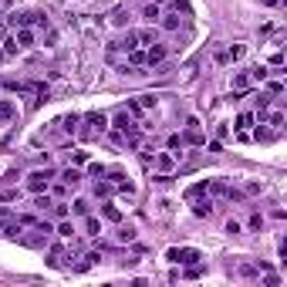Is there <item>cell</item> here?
<instances>
[{"label": "cell", "instance_id": "6da1fadb", "mask_svg": "<svg viewBox=\"0 0 287 287\" xmlns=\"http://www.w3.org/2000/svg\"><path fill=\"white\" fill-rule=\"evenodd\" d=\"M78 125H81V129H78L75 135L88 142V139H98V135L108 132V115H105V111H88V115L78 119Z\"/></svg>", "mask_w": 287, "mask_h": 287}, {"label": "cell", "instance_id": "7a4b0ae2", "mask_svg": "<svg viewBox=\"0 0 287 287\" xmlns=\"http://www.w3.org/2000/svg\"><path fill=\"white\" fill-rule=\"evenodd\" d=\"M7 24H11V31H17V27H34V31L51 27L44 11H14V14H7Z\"/></svg>", "mask_w": 287, "mask_h": 287}, {"label": "cell", "instance_id": "3957f363", "mask_svg": "<svg viewBox=\"0 0 287 287\" xmlns=\"http://www.w3.org/2000/svg\"><path fill=\"white\" fill-rule=\"evenodd\" d=\"M51 233H54V226H51V223L37 220V223H34V226H31L27 233L21 230V237H17V240H21L24 247H34V250H41V247H47V240H51Z\"/></svg>", "mask_w": 287, "mask_h": 287}, {"label": "cell", "instance_id": "277c9868", "mask_svg": "<svg viewBox=\"0 0 287 287\" xmlns=\"http://www.w3.org/2000/svg\"><path fill=\"white\" fill-rule=\"evenodd\" d=\"M213 199H220V203H240L243 199V189L230 186L226 179H210V189H206Z\"/></svg>", "mask_w": 287, "mask_h": 287}, {"label": "cell", "instance_id": "5b68a950", "mask_svg": "<svg viewBox=\"0 0 287 287\" xmlns=\"http://www.w3.org/2000/svg\"><path fill=\"white\" fill-rule=\"evenodd\" d=\"M54 176H58L54 169H34L31 176L24 179V189H27L31 196H34V193H47V189H51V179H54Z\"/></svg>", "mask_w": 287, "mask_h": 287}, {"label": "cell", "instance_id": "8992f818", "mask_svg": "<svg viewBox=\"0 0 287 287\" xmlns=\"http://www.w3.org/2000/svg\"><path fill=\"white\" fill-rule=\"evenodd\" d=\"M105 179L111 183V193H125V196H135V183H132V176H129L125 169H108V173H105Z\"/></svg>", "mask_w": 287, "mask_h": 287}, {"label": "cell", "instance_id": "52a82bcc", "mask_svg": "<svg viewBox=\"0 0 287 287\" xmlns=\"http://www.w3.org/2000/svg\"><path fill=\"white\" fill-rule=\"evenodd\" d=\"M179 155H183V152H173V149H166V152H155L152 169L159 173V176H173V173H176V166H179Z\"/></svg>", "mask_w": 287, "mask_h": 287}, {"label": "cell", "instance_id": "ba28073f", "mask_svg": "<svg viewBox=\"0 0 287 287\" xmlns=\"http://www.w3.org/2000/svg\"><path fill=\"white\" fill-rule=\"evenodd\" d=\"M189 203H193V216H196V220H210L213 213H216V199H213L210 193H203V196H193Z\"/></svg>", "mask_w": 287, "mask_h": 287}, {"label": "cell", "instance_id": "9c48e42d", "mask_svg": "<svg viewBox=\"0 0 287 287\" xmlns=\"http://www.w3.org/2000/svg\"><path fill=\"white\" fill-rule=\"evenodd\" d=\"M166 260H173V264H196V260H203V254H199L196 247H173L166 254Z\"/></svg>", "mask_w": 287, "mask_h": 287}, {"label": "cell", "instance_id": "30bf717a", "mask_svg": "<svg viewBox=\"0 0 287 287\" xmlns=\"http://www.w3.org/2000/svg\"><path fill=\"white\" fill-rule=\"evenodd\" d=\"M230 88H233V95H247V91L254 88V81H250V71H247V68L233 71V78H230Z\"/></svg>", "mask_w": 287, "mask_h": 287}, {"label": "cell", "instance_id": "8fae6325", "mask_svg": "<svg viewBox=\"0 0 287 287\" xmlns=\"http://www.w3.org/2000/svg\"><path fill=\"white\" fill-rule=\"evenodd\" d=\"M206 142V135H203V129H199L196 119H186V132H183V145H203Z\"/></svg>", "mask_w": 287, "mask_h": 287}, {"label": "cell", "instance_id": "7c38bea8", "mask_svg": "<svg viewBox=\"0 0 287 287\" xmlns=\"http://www.w3.org/2000/svg\"><path fill=\"white\" fill-rule=\"evenodd\" d=\"M169 58V44H162V41H155V44L145 47V65L152 68V65H162Z\"/></svg>", "mask_w": 287, "mask_h": 287}, {"label": "cell", "instance_id": "4fadbf2b", "mask_svg": "<svg viewBox=\"0 0 287 287\" xmlns=\"http://www.w3.org/2000/svg\"><path fill=\"white\" fill-rule=\"evenodd\" d=\"M14 41H17L21 51H27V47L37 44V31H34V27H17V31H14Z\"/></svg>", "mask_w": 287, "mask_h": 287}, {"label": "cell", "instance_id": "5bb4252c", "mask_svg": "<svg viewBox=\"0 0 287 287\" xmlns=\"http://www.w3.org/2000/svg\"><path fill=\"white\" fill-rule=\"evenodd\" d=\"M58 183H65L68 189H78V186H81V169H78V166L61 169V173H58Z\"/></svg>", "mask_w": 287, "mask_h": 287}, {"label": "cell", "instance_id": "9a60e30c", "mask_svg": "<svg viewBox=\"0 0 287 287\" xmlns=\"http://www.w3.org/2000/svg\"><path fill=\"white\" fill-rule=\"evenodd\" d=\"M108 129H119V132H132V129H135V119H132V115H129L125 108H119V111H115V119H111V125H108Z\"/></svg>", "mask_w": 287, "mask_h": 287}, {"label": "cell", "instance_id": "2e32d148", "mask_svg": "<svg viewBox=\"0 0 287 287\" xmlns=\"http://www.w3.org/2000/svg\"><path fill=\"white\" fill-rule=\"evenodd\" d=\"M277 129H270V125H264V122H260V125H257V129H250V139H254V142H274L277 139Z\"/></svg>", "mask_w": 287, "mask_h": 287}, {"label": "cell", "instance_id": "e0dca14e", "mask_svg": "<svg viewBox=\"0 0 287 287\" xmlns=\"http://www.w3.org/2000/svg\"><path fill=\"white\" fill-rule=\"evenodd\" d=\"M254 125H257V115H254V111H240V115L233 119V132H250Z\"/></svg>", "mask_w": 287, "mask_h": 287}, {"label": "cell", "instance_id": "ac0fdd59", "mask_svg": "<svg viewBox=\"0 0 287 287\" xmlns=\"http://www.w3.org/2000/svg\"><path fill=\"white\" fill-rule=\"evenodd\" d=\"M17 119V101L14 98H0V125H7V122Z\"/></svg>", "mask_w": 287, "mask_h": 287}, {"label": "cell", "instance_id": "d6986e66", "mask_svg": "<svg viewBox=\"0 0 287 287\" xmlns=\"http://www.w3.org/2000/svg\"><path fill=\"white\" fill-rule=\"evenodd\" d=\"M65 264V243H51L47 247V267H61Z\"/></svg>", "mask_w": 287, "mask_h": 287}, {"label": "cell", "instance_id": "ffe728a7", "mask_svg": "<svg viewBox=\"0 0 287 287\" xmlns=\"http://www.w3.org/2000/svg\"><path fill=\"white\" fill-rule=\"evenodd\" d=\"M101 220H108V223H122V210L111 203V199H105L101 203Z\"/></svg>", "mask_w": 287, "mask_h": 287}, {"label": "cell", "instance_id": "44dd1931", "mask_svg": "<svg viewBox=\"0 0 287 287\" xmlns=\"http://www.w3.org/2000/svg\"><path fill=\"white\" fill-rule=\"evenodd\" d=\"M54 233H58V237H61V240H71V237H75V223H71V220H68V216H65V220H58L54 223Z\"/></svg>", "mask_w": 287, "mask_h": 287}, {"label": "cell", "instance_id": "7402d4cb", "mask_svg": "<svg viewBox=\"0 0 287 287\" xmlns=\"http://www.w3.org/2000/svg\"><path fill=\"white\" fill-rule=\"evenodd\" d=\"M135 34H139V47H149V44H155V41H159V31H155L152 24H149L145 31H135Z\"/></svg>", "mask_w": 287, "mask_h": 287}, {"label": "cell", "instance_id": "603a6c76", "mask_svg": "<svg viewBox=\"0 0 287 287\" xmlns=\"http://www.w3.org/2000/svg\"><path fill=\"white\" fill-rule=\"evenodd\" d=\"M51 206H54V196H51V193H34V210L37 213L51 210Z\"/></svg>", "mask_w": 287, "mask_h": 287}, {"label": "cell", "instance_id": "cb8c5ba5", "mask_svg": "<svg viewBox=\"0 0 287 287\" xmlns=\"http://www.w3.org/2000/svg\"><path fill=\"white\" fill-rule=\"evenodd\" d=\"M159 24H162V31H176L179 27V11H162Z\"/></svg>", "mask_w": 287, "mask_h": 287}, {"label": "cell", "instance_id": "d4e9b609", "mask_svg": "<svg viewBox=\"0 0 287 287\" xmlns=\"http://www.w3.org/2000/svg\"><path fill=\"white\" fill-rule=\"evenodd\" d=\"M108 21L115 24V27H125V24L132 21V17H129V7H115V11L108 14Z\"/></svg>", "mask_w": 287, "mask_h": 287}, {"label": "cell", "instance_id": "484cf974", "mask_svg": "<svg viewBox=\"0 0 287 287\" xmlns=\"http://www.w3.org/2000/svg\"><path fill=\"white\" fill-rule=\"evenodd\" d=\"M159 17H162V7H159V4H145V7H142V21L159 24Z\"/></svg>", "mask_w": 287, "mask_h": 287}, {"label": "cell", "instance_id": "4316f807", "mask_svg": "<svg viewBox=\"0 0 287 287\" xmlns=\"http://www.w3.org/2000/svg\"><path fill=\"white\" fill-rule=\"evenodd\" d=\"M247 71H250V81H254V88H257V85H264V81H267V75H270V71H267L264 65H250Z\"/></svg>", "mask_w": 287, "mask_h": 287}, {"label": "cell", "instance_id": "83f0119b", "mask_svg": "<svg viewBox=\"0 0 287 287\" xmlns=\"http://www.w3.org/2000/svg\"><path fill=\"white\" fill-rule=\"evenodd\" d=\"M129 58V68H142L145 65V47H132V51H125Z\"/></svg>", "mask_w": 287, "mask_h": 287}, {"label": "cell", "instance_id": "f1b7e54d", "mask_svg": "<svg viewBox=\"0 0 287 287\" xmlns=\"http://www.w3.org/2000/svg\"><path fill=\"white\" fill-rule=\"evenodd\" d=\"M81 220H85V233H88V237H98L101 233V216H81Z\"/></svg>", "mask_w": 287, "mask_h": 287}, {"label": "cell", "instance_id": "f546056e", "mask_svg": "<svg viewBox=\"0 0 287 287\" xmlns=\"http://www.w3.org/2000/svg\"><path fill=\"white\" fill-rule=\"evenodd\" d=\"M243 54H247V44H230L226 51H223V58H226V61H240Z\"/></svg>", "mask_w": 287, "mask_h": 287}, {"label": "cell", "instance_id": "4dcf8cb0", "mask_svg": "<svg viewBox=\"0 0 287 287\" xmlns=\"http://www.w3.org/2000/svg\"><path fill=\"white\" fill-rule=\"evenodd\" d=\"M210 189V179H199V183H193V186L186 189V199H193V196H203Z\"/></svg>", "mask_w": 287, "mask_h": 287}, {"label": "cell", "instance_id": "1f68e13d", "mask_svg": "<svg viewBox=\"0 0 287 287\" xmlns=\"http://www.w3.org/2000/svg\"><path fill=\"white\" fill-rule=\"evenodd\" d=\"M71 213H75V216H88V213H91V203H88V199H81V196H78L75 203H71Z\"/></svg>", "mask_w": 287, "mask_h": 287}, {"label": "cell", "instance_id": "d6a6232c", "mask_svg": "<svg viewBox=\"0 0 287 287\" xmlns=\"http://www.w3.org/2000/svg\"><path fill=\"white\" fill-rule=\"evenodd\" d=\"M119 47H122V51H132V47H139V34H135V31H125V37L119 41Z\"/></svg>", "mask_w": 287, "mask_h": 287}, {"label": "cell", "instance_id": "836d02e7", "mask_svg": "<svg viewBox=\"0 0 287 287\" xmlns=\"http://www.w3.org/2000/svg\"><path fill=\"white\" fill-rule=\"evenodd\" d=\"M51 213H54V220H65V216H71V206H68L65 199H54V206H51Z\"/></svg>", "mask_w": 287, "mask_h": 287}, {"label": "cell", "instance_id": "e575fe53", "mask_svg": "<svg viewBox=\"0 0 287 287\" xmlns=\"http://www.w3.org/2000/svg\"><path fill=\"white\" fill-rule=\"evenodd\" d=\"M115 240H119V243H132L135 240V226H132V223H129V226H119Z\"/></svg>", "mask_w": 287, "mask_h": 287}, {"label": "cell", "instance_id": "d590c367", "mask_svg": "<svg viewBox=\"0 0 287 287\" xmlns=\"http://www.w3.org/2000/svg\"><path fill=\"white\" fill-rule=\"evenodd\" d=\"M203 270H206V267H203V260H196V264H186V280H196V277H203Z\"/></svg>", "mask_w": 287, "mask_h": 287}, {"label": "cell", "instance_id": "8d00e7d4", "mask_svg": "<svg viewBox=\"0 0 287 287\" xmlns=\"http://www.w3.org/2000/svg\"><path fill=\"white\" fill-rule=\"evenodd\" d=\"M0 47H4V54H7V58H14L17 51H21V47H17V41H14V34H7V37L0 41Z\"/></svg>", "mask_w": 287, "mask_h": 287}, {"label": "cell", "instance_id": "74e56055", "mask_svg": "<svg viewBox=\"0 0 287 287\" xmlns=\"http://www.w3.org/2000/svg\"><path fill=\"white\" fill-rule=\"evenodd\" d=\"M78 119H81V115H75V111H71V115H65V119H61V129L75 135V132H78Z\"/></svg>", "mask_w": 287, "mask_h": 287}, {"label": "cell", "instance_id": "f35d334b", "mask_svg": "<svg viewBox=\"0 0 287 287\" xmlns=\"http://www.w3.org/2000/svg\"><path fill=\"white\" fill-rule=\"evenodd\" d=\"M95 196H101V199L111 196V183L108 179H95Z\"/></svg>", "mask_w": 287, "mask_h": 287}, {"label": "cell", "instance_id": "ab89813d", "mask_svg": "<svg viewBox=\"0 0 287 287\" xmlns=\"http://www.w3.org/2000/svg\"><path fill=\"white\" fill-rule=\"evenodd\" d=\"M105 173H108V166H101V162H88V176H91V183H95V179H105Z\"/></svg>", "mask_w": 287, "mask_h": 287}, {"label": "cell", "instance_id": "60d3db41", "mask_svg": "<svg viewBox=\"0 0 287 287\" xmlns=\"http://www.w3.org/2000/svg\"><path fill=\"white\" fill-rule=\"evenodd\" d=\"M267 95H270V98H280V95H284V81H280V75L267 85Z\"/></svg>", "mask_w": 287, "mask_h": 287}, {"label": "cell", "instance_id": "b9f144b4", "mask_svg": "<svg viewBox=\"0 0 287 287\" xmlns=\"http://www.w3.org/2000/svg\"><path fill=\"white\" fill-rule=\"evenodd\" d=\"M139 159H142L145 169H152V159H155V149L152 145H145V149H139Z\"/></svg>", "mask_w": 287, "mask_h": 287}, {"label": "cell", "instance_id": "7bdbcfd3", "mask_svg": "<svg viewBox=\"0 0 287 287\" xmlns=\"http://www.w3.org/2000/svg\"><path fill=\"white\" fill-rule=\"evenodd\" d=\"M247 226H250V230H254V233H260V230H264V216H260V213H250V220H247Z\"/></svg>", "mask_w": 287, "mask_h": 287}, {"label": "cell", "instance_id": "ee69618b", "mask_svg": "<svg viewBox=\"0 0 287 287\" xmlns=\"http://www.w3.org/2000/svg\"><path fill=\"white\" fill-rule=\"evenodd\" d=\"M11 220H17V213H14V210H7V206H0V230H4V226H7Z\"/></svg>", "mask_w": 287, "mask_h": 287}, {"label": "cell", "instance_id": "f6af8a7d", "mask_svg": "<svg viewBox=\"0 0 287 287\" xmlns=\"http://www.w3.org/2000/svg\"><path fill=\"white\" fill-rule=\"evenodd\" d=\"M47 193H51V196H54V199H65L68 193H71V189H68L65 183H58V186H51V189H47Z\"/></svg>", "mask_w": 287, "mask_h": 287}, {"label": "cell", "instance_id": "bcb514c9", "mask_svg": "<svg viewBox=\"0 0 287 287\" xmlns=\"http://www.w3.org/2000/svg\"><path fill=\"white\" fill-rule=\"evenodd\" d=\"M71 166H88V152H81V149L71 152Z\"/></svg>", "mask_w": 287, "mask_h": 287}, {"label": "cell", "instance_id": "7dc6e473", "mask_svg": "<svg viewBox=\"0 0 287 287\" xmlns=\"http://www.w3.org/2000/svg\"><path fill=\"white\" fill-rule=\"evenodd\" d=\"M119 54H122L119 41H111V44H108V51H105V58H108V61H119Z\"/></svg>", "mask_w": 287, "mask_h": 287}, {"label": "cell", "instance_id": "c3c4849f", "mask_svg": "<svg viewBox=\"0 0 287 287\" xmlns=\"http://www.w3.org/2000/svg\"><path fill=\"white\" fill-rule=\"evenodd\" d=\"M257 274H260V267L257 264H243L240 267V277H257Z\"/></svg>", "mask_w": 287, "mask_h": 287}, {"label": "cell", "instance_id": "681fc988", "mask_svg": "<svg viewBox=\"0 0 287 287\" xmlns=\"http://www.w3.org/2000/svg\"><path fill=\"white\" fill-rule=\"evenodd\" d=\"M17 196H21L17 186H11V189H4V193H0V203H11V199H17Z\"/></svg>", "mask_w": 287, "mask_h": 287}, {"label": "cell", "instance_id": "f907efd6", "mask_svg": "<svg viewBox=\"0 0 287 287\" xmlns=\"http://www.w3.org/2000/svg\"><path fill=\"white\" fill-rule=\"evenodd\" d=\"M169 149H173V152H176V149H183V135H179V132H173V135H169Z\"/></svg>", "mask_w": 287, "mask_h": 287}, {"label": "cell", "instance_id": "816d5d0a", "mask_svg": "<svg viewBox=\"0 0 287 287\" xmlns=\"http://www.w3.org/2000/svg\"><path fill=\"white\" fill-rule=\"evenodd\" d=\"M226 233H230V237H240V233H243V226H240L237 220H226Z\"/></svg>", "mask_w": 287, "mask_h": 287}, {"label": "cell", "instance_id": "f5cc1de1", "mask_svg": "<svg viewBox=\"0 0 287 287\" xmlns=\"http://www.w3.org/2000/svg\"><path fill=\"white\" fill-rule=\"evenodd\" d=\"M17 169H11V173H4V179H0V183H7V186H17Z\"/></svg>", "mask_w": 287, "mask_h": 287}, {"label": "cell", "instance_id": "db71d44e", "mask_svg": "<svg viewBox=\"0 0 287 287\" xmlns=\"http://www.w3.org/2000/svg\"><path fill=\"white\" fill-rule=\"evenodd\" d=\"M169 11H183V14H189V4H186V0H173V4H169Z\"/></svg>", "mask_w": 287, "mask_h": 287}, {"label": "cell", "instance_id": "11a10c76", "mask_svg": "<svg viewBox=\"0 0 287 287\" xmlns=\"http://www.w3.org/2000/svg\"><path fill=\"white\" fill-rule=\"evenodd\" d=\"M270 65H274V68H284V51H274V54H270Z\"/></svg>", "mask_w": 287, "mask_h": 287}, {"label": "cell", "instance_id": "9f6ffc18", "mask_svg": "<svg viewBox=\"0 0 287 287\" xmlns=\"http://www.w3.org/2000/svg\"><path fill=\"white\" fill-rule=\"evenodd\" d=\"M139 105H142V108H152L155 98H152V95H142V98H139Z\"/></svg>", "mask_w": 287, "mask_h": 287}, {"label": "cell", "instance_id": "6f0895ef", "mask_svg": "<svg viewBox=\"0 0 287 287\" xmlns=\"http://www.w3.org/2000/svg\"><path fill=\"white\" fill-rule=\"evenodd\" d=\"M7 34H11V24H7V21H0V41H4Z\"/></svg>", "mask_w": 287, "mask_h": 287}, {"label": "cell", "instance_id": "680465c9", "mask_svg": "<svg viewBox=\"0 0 287 287\" xmlns=\"http://www.w3.org/2000/svg\"><path fill=\"white\" fill-rule=\"evenodd\" d=\"M264 4H267V7H277V4H280V0H264Z\"/></svg>", "mask_w": 287, "mask_h": 287}, {"label": "cell", "instance_id": "91938a15", "mask_svg": "<svg viewBox=\"0 0 287 287\" xmlns=\"http://www.w3.org/2000/svg\"><path fill=\"white\" fill-rule=\"evenodd\" d=\"M149 4H159V7H162V4H166V0H149Z\"/></svg>", "mask_w": 287, "mask_h": 287}, {"label": "cell", "instance_id": "94428289", "mask_svg": "<svg viewBox=\"0 0 287 287\" xmlns=\"http://www.w3.org/2000/svg\"><path fill=\"white\" fill-rule=\"evenodd\" d=\"M0 61H7V54H4V47H0Z\"/></svg>", "mask_w": 287, "mask_h": 287}]
</instances>
